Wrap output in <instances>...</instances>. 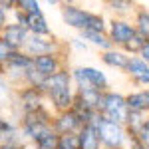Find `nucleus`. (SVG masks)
Instances as JSON below:
<instances>
[{"mask_svg":"<svg viewBox=\"0 0 149 149\" xmlns=\"http://www.w3.org/2000/svg\"><path fill=\"white\" fill-rule=\"evenodd\" d=\"M70 84H72V76H70L68 72H62V70L56 72L54 76L46 78V84H44V90L42 92H46L50 95L52 103L56 105V109H60V111L72 109L74 95H72Z\"/></svg>","mask_w":149,"mask_h":149,"instance_id":"f257e3e1","label":"nucleus"},{"mask_svg":"<svg viewBox=\"0 0 149 149\" xmlns=\"http://www.w3.org/2000/svg\"><path fill=\"white\" fill-rule=\"evenodd\" d=\"M62 18L64 22L68 24L70 28H78L81 32H103L105 30V24L103 18L100 14H93V12L81 10L74 4H64L62 8Z\"/></svg>","mask_w":149,"mask_h":149,"instance_id":"f03ea898","label":"nucleus"},{"mask_svg":"<svg viewBox=\"0 0 149 149\" xmlns=\"http://www.w3.org/2000/svg\"><path fill=\"white\" fill-rule=\"evenodd\" d=\"M100 115L107 121H113L123 125L129 117V109H127L125 97L121 93L115 92H105L102 93V103H100Z\"/></svg>","mask_w":149,"mask_h":149,"instance_id":"7ed1b4c3","label":"nucleus"},{"mask_svg":"<svg viewBox=\"0 0 149 149\" xmlns=\"http://www.w3.org/2000/svg\"><path fill=\"white\" fill-rule=\"evenodd\" d=\"M22 129L24 135L32 141H40V139L48 135L52 129V123H50V113L46 109H38V111H32V113H24V121H22Z\"/></svg>","mask_w":149,"mask_h":149,"instance_id":"20e7f679","label":"nucleus"},{"mask_svg":"<svg viewBox=\"0 0 149 149\" xmlns=\"http://www.w3.org/2000/svg\"><path fill=\"white\" fill-rule=\"evenodd\" d=\"M95 131H97L100 143H103L107 149H119L123 145V141H125V129H123V125L107 121V119H103L102 115L95 121Z\"/></svg>","mask_w":149,"mask_h":149,"instance_id":"39448f33","label":"nucleus"},{"mask_svg":"<svg viewBox=\"0 0 149 149\" xmlns=\"http://www.w3.org/2000/svg\"><path fill=\"white\" fill-rule=\"evenodd\" d=\"M81 119L78 117V113H74L72 109L68 111H62V113L58 115V119L54 121V131H56L58 135H64V133H78L81 129Z\"/></svg>","mask_w":149,"mask_h":149,"instance_id":"423d86ee","label":"nucleus"},{"mask_svg":"<svg viewBox=\"0 0 149 149\" xmlns=\"http://www.w3.org/2000/svg\"><path fill=\"white\" fill-rule=\"evenodd\" d=\"M12 50H20V46H24V42H26V38H28V30L20 26V24H6L4 28H2V36H0Z\"/></svg>","mask_w":149,"mask_h":149,"instance_id":"0eeeda50","label":"nucleus"},{"mask_svg":"<svg viewBox=\"0 0 149 149\" xmlns=\"http://www.w3.org/2000/svg\"><path fill=\"white\" fill-rule=\"evenodd\" d=\"M133 36H135V26H131L125 20H111V26H109V42L111 44L123 46Z\"/></svg>","mask_w":149,"mask_h":149,"instance_id":"6e6552de","label":"nucleus"},{"mask_svg":"<svg viewBox=\"0 0 149 149\" xmlns=\"http://www.w3.org/2000/svg\"><path fill=\"white\" fill-rule=\"evenodd\" d=\"M97 117L92 123H84L81 129L78 131V149H100V137H97V131H95Z\"/></svg>","mask_w":149,"mask_h":149,"instance_id":"1a4fd4ad","label":"nucleus"},{"mask_svg":"<svg viewBox=\"0 0 149 149\" xmlns=\"http://www.w3.org/2000/svg\"><path fill=\"white\" fill-rule=\"evenodd\" d=\"M24 50H26V56H46V54H52L54 50V44L50 40H44L40 36H28L26 42H24Z\"/></svg>","mask_w":149,"mask_h":149,"instance_id":"9d476101","label":"nucleus"},{"mask_svg":"<svg viewBox=\"0 0 149 149\" xmlns=\"http://www.w3.org/2000/svg\"><path fill=\"white\" fill-rule=\"evenodd\" d=\"M32 64H34V70L38 74H42L44 78H50L56 72H60V62H58V58L54 54L36 56V58H32Z\"/></svg>","mask_w":149,"mask_h":149,"instance_id":"9b49d317","label":"nucleus"},{"mask_svg":"<svg viewBox=\"0 0 149 149\" xmlns=\"http://www.w3.org/2000/svg\"><path fill=\"white\" fill-rule=\"evenodd\" d=\"M125 70L137 84H141V86H147L149 84V66L141 58H129Z\"/></svg>","mask_w":149,"mask_h":149,"instance_id":"f8f14e48","label":"nucleus"},{"mask_svg":"<svg viewBox=\"0 0 149 149\" xmlns=\"http://www.w3.org/2000/svg\"><path fill=\"white\" fill-rule=\"evenodd\" d=\"M78 70H80V74L86 78V81L92 86L93 90L103 92L107 88V78H105V74H103L102 70L92 68V66H84V68H78Z\"/></svg>","mask_w":149,"mask_h":149,"instance_id":"ddd939ff","label":"nucleus"},{"mask_svg":"<svg viewBox=\"0 0 149 149\" xmlns=\"http://www.w3.org/2000/svg\"><path fill=\"white\" fill-rule=\"evenodd\" d=\"M20 102H22L24 113L38 111V109H42V92L40 90H34V88H26L20 93Z\"/></svg>","mask_w":149,"mask_h":149,"instance_id":"4468645a","label":"nucleus"},{"mask_svg":"<svg viewBox=\"0 0 149 149\" xmlns=\"http://www.w3.org/2000/svg\"><path fill=\"white\" fill-rule=\"evenodd\" d=\"M26 30L32 32V36H40V38L50 34V26H48L42 12H36V14L26 16Z\"/></svg>","mask_w":149,"mask_h":149,"instance_id":"2eb2a0df","label":"nucleus"},{"mask_svg":"<svg viewBox=\"0 0 149 149\" xmlns=\"http://www.w3.org/2000/svg\"><path fill=\"white\" fill-rule=\"evenodd\" d=\"M127 109L129 111H135V113H145L149 111V92L143 90V92H135L131 95L125 97Z\"/></svg>","mask_w":149,"mask_h":149,"instance_id":"dca6fc26","label":"nucleus"},{"mask_svg":"<svg viewBox=\"0 0 149 149\" xmlns=\"http://www.w3.org/2000/svg\"><path fill=\"white\" fill-rule=\"evenodd\" d=\"M6 66H8V70H12V72H20V76H26V72H30V70L34 68L32 58L22 54V52H14V54L8 58Z\"/></svg>","mask_w":149,"mask_h":149,"instance_id":"f3484780","label":"nucleus"},{"mask_svg":"<svg viewBox=\"0 0 149 149\" xmlns=\"http://www.w3.org/2000/svg\"><path fill=\"white\" fill-rule=\"evenodd\" d=\"M102 60L107 64V66H111V68L125 70L127 62H129V56H125V52H119V50H107V52L102 56Z\"/></svg>","mask_w":149,"mask_h":149,"instance_id":"a211bd4d","label":"nucleus"},{"mask_svg":"<svg viewBox=\"0 0 149 149\" xmlns=\"http://www.w3.org/2000/svg\"><path fill=\"white\" fill-rule=\"evenodd\" d=\"M81 34H84L86 40H90L93 46L102 48V50H105V52L111 50V42H109V38L103 34V32H90V30H88V32H81Z\"/></svg>","mask_w":149,"mask_h":149,"instance_id":"6ab92c4d","label":"nucleus"},{"mask_svg":"<svg viewBox=\"0 0 149 149\" xmlns=\"http://www.w3.org/2000/svg\"><path fill=\"white\" fill-rule=\"evenodd\" d=\"M135 32H137L143 40L149 42V12L141 10L137 14V26H135Z\"/></svg>","mask_w":149,"mask_h":149,"instance_id":"aec40b11","label":"nucleus"},{"mask_svg":"<svg viewBox=\"0 0 149 149\" xmlns=\"http://www.w3.org/2000/svg\"><path fill=\"white\" fill-rule=\"evenodd\" d=\"M58 149H78V133H64L58 137Z\"/></svg>","mask_w":149,"mask_h":149,"instance_id":"412c9836","label":"nucleus"},{"mask_svg":"<svg viewBox=\"0 0 149 149\" xmlns=\"http://www.w3.org/2000/svg\"><path fill=\"white\" fill-rule=\"evenodd\" d=\"M16 10L24 12L26 16L36 14V12H42L40 10V4H38L36 0H18V2H16Z\"/></svg>","mask_w":149,"mask_h":149,"instance_id":"4be33fe9","label":"nucleus"},{"mask_svg":"<svg viewBox=\"0 0 149 149\" xmlns=\"http://www.w3.org/2000/svg\"><path fill=\"white\" fill-rule=\"evenodd\" d=\"M58 137H60V135H58L56 131H50V133L44 135L36 145H38V149H58Z\"/></svg>","mask_w":149,"mask_h":149,"instance_id":"5701e85b","label":"nucleus"},{"mask_svg":"<svg viewBox=\"0 0 149 149\" xmlns=\"http://www.w3.org/2000/svg\"><path fill=\"white\" fill-rule=\"evenodd\" d=\"M145 42H147V40H143V38L135 32V36H133L131 40H127L125 44H123V48H125V52H141V48L145 46Z\"/></svg>","mask_w":149,"mask_h":149,"instance_id":"b1692460","label":"nucleus"},{"mask_svg":"<svg viewBox=\"0 0 149 149\" xmlns=\"http://www.w3.org/2000/svg\"><path fill=\"white\" fill-rule=\"evenodd\" d=\"M133 139H137V141H139V143H141L145 149H149V117L145 119V123L141 125V129L137 131V135H135Z\"/></svg>","mask_w":149,"mask_h":149,"instance_id":"393cba45","label":"nucleus"},{"mask_svg":"<svg viewBox=\"0 0 149 149\" xmlns=\"http://www.w3.org/2000/svg\"><path fill=\"white\" fill-rule=\"evenodd\" d=\"M10 133H14V127H12L6 119L0 117V135H10Z\"/></svg>","mask_w":149,"mask_h":149,"instance_id":"a878e982","label":"nucleus"},{"mask_svg":"<svg viewBox=\"0 0 149 149\" xmlns=\"http://www.w3.org/2000/svg\"><path fill=\"white\" fill-rule=\"evenodd\" d=\"M109 8H111V10H119V12H123V10H127V8H131V2H119V0H117V2H109Z\"/></svg>","mask_w":149,"mask_h":149,"instance_id":"bb28decb","label":"nucleus"},{"mask_svg":"<svg viewBox=\"0 0 149 149\" xmlns=\"http://www.w3.org/2000/svg\"><path fill=\"white\" fill-rule=\"evenodd\" d=\"M139 54H141V60L149 66V42H145V46L141 48V52H139Z\"/></svg>","mask_w":149,"mask_h":149,"instance_id":"cd10ccee","label":"nucleus"},{"mask_svg":"<svg viewBox=\"0 0 149 149\" xmlns=\"http://www.w3.org/2000/svg\"><path fill=\"white\" fill-rule=\"evenodd\" d=\"M72 44H74V46L78 48V50H81V52H86V50H88V46L80 42V38H74V40H72Z\"/></svg>","mask_w":149,"mask_h":149,"instance_id":"c85d7f7f","label":"nucleus"},{"mask_svg":"<svg viewBox=\"0 0 149 149\" xmlns=\"http://www.w3.org/2000/svg\"><path fill=\"white\" fill-rule=\"evenodd\" d=\"M0 149H22V145H16V143H2Z\"/></svg>","mask_w":149,"mask_h":149,"instance_id":"c756f323","label":"nucleus"},{"mask_svg":"<svg viewBox=\"0 0 149 149\" xmlns=\"http://www.w3.org/2000/svg\"><path fill=\"white\" fill-rule=\"evenodd\" d=\"M4 26H6V12L0 8V30H2Z\"/></svg>","mask_w":149,"mask_h":149,"instance_id":"7c9ffc66","label":"nucleus"},{"mask_svg":"<svg viewBox=\"0 0 149 149\" xmlns=\"http://www.w3.org/2000/svg\"><path fill=\"white\" fill-rule=\"evenodd\" d=\"M131 149H145V147H143V145L139 143L137 139H133V137H131Z\"/></svg>","mask_w":149,"mask_h":149,"instance_id":"2f4dec72","label":"nucleus"}]
</instances>
